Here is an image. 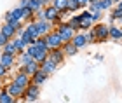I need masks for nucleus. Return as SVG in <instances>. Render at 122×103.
Wrapping results in <instances>:
<instances>
[{
    "label": "nucleus",
    "mask_w": 122,
    "mask_h": 103,
    "mask_svg": "<svg viewBox=\"0 0 122 103\" xmlns=\"http://www.w3.org/2000/svg\"><path fill=\"white\" fill-rule=\"evenodd\" d=\"M92 30L96 31V44H101V42L110 40L108 25H107V23H103V21H98V23L92 25Z\"/></svg>",
    "instance_id": "obj_1"
},
{
    "label": "nucleus",
    "mask_w": 122,
    "mask_h": 103,
    "mask_svg": "<svg viewBox=\"0 0 122 103\" xmlns=\"http://www.w3.org/2000/svg\"><path fill=\"white\" fill-rule=\"evenodd\" d=\"M54 30L59 33V37L63 39V42H70L71 39H73V35H75V30L68 25V21H63V23L58 25Z\"/></svg>",
    "instance_id": "obj_2"
},
{
    "label": "nucleus",
    "mask_w": 122,
    "mask_h": 103,
    "mask_svg": "<svg viewBox=\"0 0 122 103\" xmlns=\"http://www.w3.org/2000/svg\"><path fill=\"white\" fill-rule=\"evenodd\" d=\"M26 51H28L31 56H33V59H35V61H38V63H42L44 59L47 58V54H49L47 49H42V47H38L35 42H33V44H30V46H26Z\"/></svg>",
    "instance_id": "obj_3"
},
{
    "label": "nucleus",
    "mask_w": 122,
    "mask_h": 103,
    "mask_svg": "<svg viewBox=\"0 0 122 103\" xmlns=\"http://www.w3.org/2000/svg\"><path fill=\"white\" fill-rule=\"evenodd\" d=\"M40 96V86L30 82L25 88V94H23V101H37Z\"/></svg>",
    "instance_id": "obj_4"
},
{
    "label": "nucleus",
    "mask_w": 122,
    "mask_h": 103,
    "mask_svg": "<svg viewBox=\"0 0 122 103\" xmlns=\"http://www.w3.org/2000/svg\"><path fill=\"white\" fill-rule=\"evenodd\" d=\"M7 91H9V94L10 96H14L16 100H18V103L19 101H23V94H25V88L23 86H19V84H16V82H7Z\"/></svg>",
    "instance_id": "obj_5"
},
{
    "label": "nucleus",
    "mask_w": 122,
    "mask_h": 103,
    "mask_svg": "<svg viewBox=\"0 0 122 103\" xmlns=\"http://www.w3.org/2000/svg\"><path fill=\"white\" fill-rule=\"evenodd\" d=\"M44 37H46V40H47L49 49H52V47H61V46H63V39L59 37V33H58L54 28L49 31L47 35H44Z\"/></svg>",
    "instance_id": "obj_6"
},
{
    "label": "nucleus",
    "mask_w": 122,
    "mask_h": 103,
    "mask_svg": "<svg viewBox=\"0 0 122 103\" xmlns=\"http://www.w3.org/2000/svg\"><path fill=\"white\" fill-rule=\"evenodd\" d=\"M35 25H37V30H38V35L40 37L47 35L52 30V23L47 21V19H35Z\"/></svg>",
    "instance_id": "obj_7"
},
{
    "label": "nucleus",
    "mask_w": 122,
    "mask_h": 103,
    "mask_svg": "<svg viewBox=\"0 0 122 103\" xmlns=\"http://www.w3.org/2000/svg\"><path fill=\"white\" fill-rule=\"evenodd\" d=\"M47 58H51L54 63H58V65H61L65 61V52H63V49L61 47H52V49H49V54H47Z\"/></svg>",
    "instance_id": "obj_8"
},
{
    "label": "nucleus",
    "mask_w": 122,
    "mask_h": 103,
    "mask_svg": "<svg viewBox=\"0 0 122 103\" xmlns=\"http://www.w3.org/2000/svg\"><path fill=\"white\" fill-rule=\"evenodd\" d=\"M38 68H40V63L35 61V59H31V61L26 63V65H19V70H18V72H25V73H28L30 77H31V75L35 73Z\"/></svg>",
    "instance_id": "obj_9"
},
{
    "label": "nucleus",
    "mask_w": 122,
    "mask_h": 103,
    "mask_svg": "<svg viewBox=\"0 0 122 103\" xmlns=\"http://www.w3.org/2000/svg\"><path fill=\"white\" fill-rule=\"evenodd\" d=\"M61 49H63V52H65V56L66 58H71V56H77V54H79V47H77L73 42H63V46H61Z\"/></svg>",
    "instance_id": "obj_10"
},
{
    "label": "nucleus",
    "mask_w": 122,
    "mask_h": 103,
    "mask_svg": "<svg viewBox=\"0 0 122 103\" xmlns=\"http://www.w3.org/2000/svg\"><path fill=\"white\" fill-rule=\"evenodd\" d=\"M58 67H59V65H58V63H54L51 58H46V59H44V61L40 63V70H42V72H46L47 75L54 73V72H56V68H58Z\"/></svg>",
    "instance_id": "obj_11"
},
{
    "label": "nucleus",
    "mask_w": 122,
    "mask_h": 103,
    "mask_svg": "<svg viewBox=\"0 0 122 103\" xmlns=\"http://www.w3.org/2000/svg\"><path fill=\"white\" fill-rule=\"evenodd\" d=\"M12 82H16V84L23 86V88H26V86L31 82V77H30L28 73H25V72H16V75L12 77Z\"/></svg>",
    "instance_id": "obj_12"
},
{
    "label": "nucleus",
    "mask_w": 122,
    "mask_h": 103,
    "mask_svg": "<svg viewBox=\"0 0 122 103\" xmlns=\"http://www.w3.org/2000/svg\"><path fill=\"white\" fill-rule=\"evenodd\" d=\"M16 58H18V56H14V54L0 52V63H2L4 67H7L9 70H10V68H14V65H16Z\"/></svg>",
    "instance_id": "obj_13"
},
{
    "label": "nucleus",
    "mask_w": 122,
    "mask_h": 103,
    "mask_svg": "<svg viewBox=\"0 0 122 103\" xmlns=\"http://www.w3.org/2000/svg\"><path fill=\"white\" fill-rule=\"evenodd\" d=\"M71 42H73L79 49H82V47H86V46H89L87 37H86V31H77V33L73 35V39H71Z\"/></svg>",
    "instance_id": "obj_14"
},
{
    "label": "nucleus",
    "mask_w": 122,
    "mask_h": 103,
    "mask_svg": "<svg viewBox=\"0 0 122 103\" xmlns=\"http://www.w3.org/2000/svg\"><path fill=\"white\" fill-rule=\"evenodd\" d=\"M47 79H49V75H47L46 72H42L40 68H38L37 72L31 75V82H33V84H37V86H44V84L47 82Z\"/></svg>",
    "instance_id": "obj_15"
},
{
    "label": "nucleus",
    "mask_w": 122,
    "mask_h": 103,
    "mask_svg": "<svg viewBox=\"0 0 122 103\" xmlns=\"http://www.w3.org/2000/svg\"><path fill=\"white\" fill-rule=\"evenodd\" d=\"M108 33H110V40H115V42L122 40V28L120 26L108 25Z\"/></svg>",
    "instance_id": "obj_16"
},
{
    "label": "nucleus",
    "mask_w": 122,
    "mask_h": 103,
    "mask_svg": "<svg viewBox=\"0 0 122 103\" xmlns=\"http://www.w3.org/2000/svg\"><path fill=\"white\" fill-rule=\"evenodd\" d=\"M18 100L14 98V96H10L9 94V91H7V84H4L2 86V89H0V103H16Z\"/></svg>",
    "instance_id": "obj_17"
},
{
    "label": "nucleus",
    "mask_w": 122,
    "mask_h": 103,
    "mask_svg": "<svg viewBox=\"0 0 122 103\" xmlns=\"http://www.w3.org/2000/svg\"><path fill=\"white\" fill-rule=\"evenodd\" d=\"M44 12H46V19H47V21H52V19H56L58 16H59V10L54 7L52 4L46 5V7H44Z\"/></svg>",
    "instance_id": "obj_18"
},
{
    "label": "nucleus",
    "mask_w": 122,
    "mask_h": 103,
    "mask_svg": "<svg viewBox=\"0 0 122 103\" xmlns=\"http://www.w3.org/2000/svg\"><path fill=\"white\" fill-rule=\"evenodd\" d=\"M0 31H2V33L7 37V39H10V40H12L14 37H16V30H14V26H12V25H9V23H5V21H4V25L0 26Z\"/></svg>",
    "instance_id": "obj_19"
},
{
    "label": "nucleus",
    "mask_w": 122,
    "mask_h": 103,
    "mask_svg": "<svg viewBox=\"0 0 122 103\" xmlns=\"http://www.w3.org/2000/svg\"><path fill=\"white\" fill-rule=\"evenodd\" d=\"M18 37H21V39L26 42V46H30V44H33V42H35V37H33V33H30V31L26 30V28L21 30L19 33H18Z\"/></svg>",
    "instance_id": "obj_20"
},
{
    "label": "nucleus",
    "mask_w": 122,
    "mask_h": 103,
    "mask_svg": "<svg viewBox=\"0 0 122 103\" xmlns=\"http://www.w3.org/2000/svg\"><path fill=\"white\" fill-rule=\"evenodd\" d=\"M68 25L75 30V33H77V31H80V18H79V14H71L70 19H68Z\"/></svg>",
    "instance_id": "obj_21"
},
{
    "label": "nucleus",
    "mask_w": 122,
    "mask_h": 103,
    "mask_svg": "<svg viewBox=\"0 0 122 103\" xmlns=\"http://www.w3.org/2000/svg\"><path fill=\"white\" fill-rule=\"evenodd\" d=\"M12 44L16 46V49H18V52H19V54L23 52V51H26V42L21 39V37H18V35H16L14 39H12ZM19 54H18V56H19Z\"/></svg>",
    "instance_id": "obj_22"
},
{
    "label": "nucleus",
    "mask_w": 122,
    "mask_h": 103,
    "mask_svg": "<svg viewBox=\"0 0 122 103\" xmlns=\"http://www.w3.org/2000/svg\"><path fill=\"white\" fill-rule=\"evenodd\" d=\"M2 52H7V54H14V56H18V49H16V46L12 44V40H9L7 44H5L4 47H2Z\"/></svg>",
    "instance_id": "obj_23"
},
{
    "label": "nucleus",
    "mask_w": 122,
    "mask_h": 103,
    "mask_svg": "<svg viewBox=\"0 0 122 103\" xmlns=\"http://www.w3.org/2000/svg\"><path fill=\"white\" fill-rule=\"evenodd\" d=\"M66 10H68V14H75L77 10H80V5H79V2H77V0H68Z\"/></svg>",
    "instance_id": "obj_24"
},
{
    "label": "nucleus",
    "mask_w": 122,
    "mask_h": 103,
    "mask_svg": "<svg viewBox=\"0 0 122 103\" xmlns=\"http://www.w3.org/2000/svg\"><path fill=\"white\" fill-rule=\"evenodd\" d=\"M18 58H19V65H26V63H30L31 59H33V56H31L28 51H23Z\"/></svg>",
    "instance_id": "obj_25"
},
{
    "label": "nucleus",
    "mask_w": 122,
    "mask_h": 103,
    "mask_svg": "<svg viewBox=\"0 0 122 103\" xmlns=\"http://www.w3.org/2000/svg\"><path fill=\"white\" fill-rule=\"evenodd\" d=\"M25 9V18H23V23H30V21L35 19V12L30 9V7H23Z\"/></svg>",
    "instance_id": "obj_26"
},
{
    "label": "nucleus",
    "mask_w": 122,
    "mask_h": 103,
    "mask_svg": "<svg viewBox=\"0 0 122 103\" xmlns=\"http://www.w3.org/2000/svg\"><path fill=\"white\" fill-rule=\"evenodd\" d=\"M98 5L101 10H110L113 7V0H98Z\"/></svg>",
    "instance_id": "obj_27"
},
{
    "label": "nucleus",
    "mask_w": 122,
    "mask_h": 103,
    "mask_svg": "<svg viewBox=\"0 0 122 103\" xmlns=\"http://www.w3.org/2000/svg\"><path fill=\"white\" fill-rule=\"evenodd\" d=\"M120 18H122V9L120 7H113L112 12H110V19L112 21H119Z\"/></svg>",
    "instance_id": "obj_28"
},
{
    "label": "nucleus",
    "mask_w": 122,
    "mask_h": 103,
    "mask_svg": "<svg viewBox=\"0 0 122 103\" xmlns=\"http://www.w3.org/2000/svg\"><path fill=\"white\" fill-rule=\"evenodd\" d=\"M51 4H52L58 10H65L66 5H68V0H51Z\"/></svg>",
    "instance_id": "obj_29"
},
{
    "label": "nucleus",
    "mask_w": 122,
    "mask_h": 103,
    "mask_svg": "<svg viewBox=\"0 0 122 103\" xmlns=\"http://www.w3.org/2000/svg\"><path fill=\"white\" fill-rule=\"evenodd\" d=\"M86 37H87V42H89V44H96V31L92 28H89L86 31Z\"/></svg>",
    "instance_id": "obj_30"
},
{
    "label": "nucleus",
    "mask_w": 122,
    "mask_h": 103,
    "mask_svg": "<svg viewBox=\"0 0 122 103\" xmlns=\"http://www.w3.org/2000/svg\"><path fill=\"white\" fill-rule=\"evenodd\" d=\"M12 14H14V18H18V19H21V21H23V18H25V9L18 5L16 9H12Z\"/></svg>",
    "instance_id": "obj_31"
},
{
    "label": "nucleus",
    "mask_w": 122,
    "mask_h": 103,
    "mask_svg": "<svg viewBox=\"0 0 122 103\" xmlns=\"http://www.w3.org/2000/svg\"><path fill=\"white\" fill-rule=\"evenodd\" d=\"M28 7L33 10V12H37L38 9H42V5H40V2H38V0H28Z\"/></svg>",
    "instance_id": "obj_32"
},
{
    "label": "nucleus",
    "mask_w": 122,
    "mask_h": 103,
    "mask_svg": "<svg viewBox=\"0 0 122 103\" xmlns=\"http://www.w3.org/2000/svg\"><path fill=\"white\" fill-rule=\"evenodd\" d=\"M92 21H94V23L103 21V10H94V12H92Z\"/></svg>",
    "instance_id": "obj_33"
},
{
    "label": "nucleus",
    "mask_w": 122,
    "mask_h": 103,
    "mask_svg": "<svg viewBox=\"0 0 122 103\" xmlns=\"http://www.w3.org/2000/svg\"><path fill=\"white\" fill-rule=\"evenodd\" d=\"M7 75H9V68H7V67H4V65L0 63V77H2V79H5Z\"/></svg>",
    "instance_id": "obj_34"
},
{
    "label": "nucleus",
    "mask_w": 122,
    "mask_h": 103,
    "mask_svg": "<svg viewBox=\"0 0 122 103\" xmlns=\"http://www.w3.org/2000/svg\"><path fill=\"white\" fill-rule=\"evenodd\" d=\"M12 19H14V14H12V10L5 12V16H4V21H5V23H10ZM16 19H18V18H16Z\"/></svg>",
    "instance_id": "obj_35"
},
{
    "label": "nucleus",
    "mask_w": 122,
    "mask_h": 103,
    "mask_svg": "<svg viewBox=\"0 0 122 103\" xmlns=\"http://www.w3.org/2000/svg\"><path fill=\"white\" fill-rule=\"evenodd\" d=\"M35 19H46V12H44V7H42V9H38L37 12H35Z\"/></svg>",
    "instance_id": "obj_36"
},
{
    "label": "nucleus",
    "mask_w": 122,
    "mask_h": 103,
    "mask_svg": "<svg viewBox=\"0 0 122 103\" xmlns=\"http://www.w3.org/2000/svg\"><path fill=\"white\" fill-rule=\"evenodd\" d=\"M9 40H10V39H7V37H5V35L2 33V31H0V47H4V46L7 44Z\"/></svg>",
    "instance_id": "obj_37"
},
{
    "label": "nucleus",
    "mask_w": 122,
    "mask_h": 103,
    "mask_svg": "<svg viewBox=\"0 0 122 103\" xmlns=\"http://www.w3.org/2000/svg\"><path fill=\"white\" fill-rule=\"evenodd\" d=\"M79 2V5H80V9H86L87 5H89V0H77Z\"/></svg>",
    "instance_id": "obj_38"
},
{
    "label": "nucleus",
    "mask_w": 122,
    "mask_h": 103,
    "mask_svg": "<svg viewBox=\"0 0 122 103\" xmlns=\"http://www.w3.org/2000/svg\"><path fill=\"white\" fill-rule=\"evenodd\" d=\"M19 7H28V0H19Z\"/></svg>",
    "instance_id": "obj_39"
},
{
    "label": "nucleus",
    "mask_w": 122,
    "mask_h": 103,
    "mask_svg": "<svg viewBox=\"0 0 122 103\" xmlns=\"http://www.w3.org/2000/svg\"><path fill=\"white\" fill-rule=\"evenodd\" d=\"M38 2H40V5H42V7H46V5H49V4H51V0H38Z\"/></svg>",
    "instance_id": "obj_40"
},
{
    "label": "nucleus",
    "mask_w": 122,
    "mask_h": 103,
    "mask_svg": "<svg viewBox=\"0 0 122 103\" xmlns=\"http://www.w3.org/2000/svg\"><path fill=\"white\" fill-rule=\"evenodd\" d=\"M94 59H96V61H103V54H96V56H94Z\"/></svg>",
    "instance_id": "obj_41"
},
{
    "label": "nucleus",
    "mask_w": 122,
    "mask_h": 103,
    "mask_svg": "<svg viewBox=\"0 0 122 103\" xmlns=\"http://www.w3.org/2000/svg\"><path fill=\"white\" fill-rule=\"evenodd\" d=\"M117 7H120V9H122V0H119V2H117Z\"/></svg>",
    "instance_id": "obj_42"
},
{
    "label": "nucleus",
    "mask_w": 122,
    "mask_h": 103,
    "mask_svg": "<svg viewBox=\"0 0 122 103\" xmlns=\"http://www.w3.org/2000/svg\"><path fill=\"white\" fill-rule=\"evenodd\" d=\"M2 86H4V79L0 77V89H2Z\"/></svg>",
    "instance_id": "obj_43"
},
{
    "label": "nucleus",
    "mask_w": 122,
    "mask_h": 103,
    "mask_svg": "<svg viewBox=\"0 0 122 103\" xmlns=\"http://www.w3.org/2000/svg\"><path fill=\"white\" fill-rule=\"evenodd\" d=\"M92 2H98V0H89V4H92Z\"/></svg>",
    "instance_id": "obj_44"
},
{
    "label": "nucleus",
    "mask_w": 122,
    "mask_h": 103,
    "mask_svg": "<svg viewBox=\"0 0 122 103\" xmlns=\"http://www.w3.org/2000/svg\"><path fill=\"white\" fill-rule=\"evenodd\" d=\"M117 2H119V0H113V4H117Z\"/></svg>",
    "instance_id": "obj_45"
},
{
    "label": "nucleus",
    "mask_w": 122,
    "mask_h": 103,
    "mask_svg": "<svg viewBox=\"0 0 122 103\" xmlns=\"http://www.w3.org/2000/svg\"><path fill=\"white\" fill-rule=\"evenodd\" d=\"M119 21H120V23H122V18H120V19H119Z\"/></svg>",
    "instance_id": "obj_46"
},
{
    "label": "nucleus",
    "mask_w": 122,
    "mask_h": 103,
    "mask_svg": "<svg viewBox=\"0 0 122 103\" xmlns=\"http://www.w3.org/2000/svg\"><path fill=\"white\" fill-rule=\"evenodd\" d=\"M0 52H2V47H0Z\"/></svg>",
    "instance_id": "obj_47"
}]
</instances>
